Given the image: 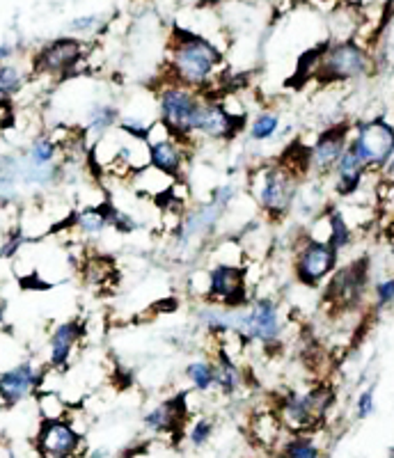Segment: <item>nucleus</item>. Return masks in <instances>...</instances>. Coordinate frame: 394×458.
<instances>
[{
	"instance_id": "37998d69",
	"label": "nucleus",
	"mask_w": 394,
	"mask_h": 458,
	"mask_svg": "<svg viewBox=\"0 0 394 458\" xmlns=\"http://www.w3.org/2000/svg\"><path fill=\"white\" fill-rule=\"evenodd\" d=\"M323 3H339V0H323Z\"/></svg>"
},
{
	"instance_id": "473e14b6",
	"label": "nucleus",
	"mask_w": 394,
	"mask_h": 458,
	"mask_svg": "<svg viewBox=\"0 0 394 458\" xmlns=\"http://www.w3.org/2000/svg\"><path fill=\"white\" fill-rule=\"evenodd\" d=\"M106 26V19L101 14H81L76 16V19H72L69 21V32H72L73 37H92L97 35L98 30H104Z\"/></svg>"
},
{
	"instance_id": "1a4fd4ad",
	"label": "nucleus",
	"mask_w": 394,
	"mask_h": 458,
	"mask_svg": "<svg viewBox=\"0 0 394 458\" xmlns=\"http://www.w3.org/2000/svg\"><path fill=\"white\" fill-rule=\"evenodd\" d=\"M339 255L342 252L335 250L328 241L303 236L301 243L296 245L294 255V276L298 284L307 289H319L326 284L328 277L338 271Z\"/></svg>"
},
{
	"instance_id": "a19ab883",
	"label": "nucleus",
	"mask_w": 394,
	"mask_h": 458,
	"mask_svg": "<svg viewBox=\"0 0 394 458\" xmlns=\"http://www.w3.org/2000/svg\"><path fill=\"white\" fill-rule=\"evenodd\" d=\"M381 179H383V182H394V154H392V158L388 161V165L381 170Z\"/></svg>"
},
{
	"instance_id": "0eeeda50",
	"label": "nucleus",
	"mask_w": 394,
	"mask_h": 458,
	"mask_svg": "<svg viewBox=\"0 0 394 458\" xmlns=\"http://www.w3.org/2000/svg\"><path fill=\"white\" fill-rule=\"evenodd\" d=\"M85 67H88V48L81 37L73 35L51 39L32 55V73L56 81L76 79L78 73L85 72Z\"/></svg>"
},
{
	"instance_id": "423d86ee",
	"label": "nucleus",
	"mask_w": 394,
	"mask_h": 458,
	"mask_svg": "<svg viewBox=\"0 0 394 458\" xmlns=\"http://www.w3.org/2000/svg\"><path fill=\"white\" fill-rule=\"evenodd\" d=\"M287 321L282 317L280 302L273 298H257L250 301L245 308H236L234 312L232 335L241 344H260V346H275L285 337Z\"/></svg>"
},
{
	"instance_id": "ea45409f",
	"label": "nucleus",
	"mask_w": 394,
	"mask_h": 458,
	"mask_svg": "<svg viewBox=\"0 0 394 458\" xmlns=\"http://www.w3.org/2000/svg\"><path fill=\"white\" fill-rule=\"evenodd\" d=\"M16 55V47L12 42H0V64L10 63L12 57Z\"/></svg>"
},
{
	"instance_id": "ddd939ff",
	"label": "nucleus",
	"mask_w": 394,
	"mask_h": 458,
	"mask_svg": "<svg viewBox=\"0 0 394 458\" xmlns=\"http://www.w3.org/2000/svg\"><path fill=\"white\" fill-rule=\"evenodd\" d=\"M188 420H191V411H188L186 394L182 392V394H172L147 408L141 422L150 436L163 437V440L176 445V440H182L186 433Z\"/></svg>"
},
{
	"instance_id": "f03ea898",
	"label": "nucleus",
	"mask_w": 394,
	"mask_h": 458,
	"mask_svg": "<svg viewBox=\"0 0 394 458\" xmlns=\"http://www.w3.org/2000/svg\"><path fill=\"white\" fill-rule=\"evenodd\" d=\"M301 177L282 161L250 172V193L269 220H285L294 214Z\"/></svg>"
},
{
	"instance_id": "5701e85b",
	"label": "nucleus",
	"mask_w": 394,
	"mask_h": 458,
	"mask_svg": "<svg viewBox=\"0 0 394 458\" xmlns=\"http://www.w3.org/2000/svg\"><path fill=\"white\" fill-rule=\"evenodd\" d=\"M120 120L122 113L117 106L110 101H94L85 113V133L98 140V138L108 136L113 129H117Z\"/></svg>"
},
{
	"instance_id": "4468645a",
	"label": "nucleus",
	"mask_w": 394,
	"mask_h": 458,
	"mask_svg": "<svg viewBox=\"0 0 394 458\" xmlns=\"http://www.w3.org/2000/svg\"><path fill=\"white\" fill-rule=\"evenodd\" d=\"M47 367L32 360H19L14 365L0 369V403L3 408H16L44 387Z\"/></svg>"
},
{
	"instance_id": "6e6552de",
	"label": "nucleus",
	"mask_w": 394,
	"mask_h": 458,
	"mask_svg": "<svg viewBox=\"0 0 394 458\" xmlns=\"http://www.w3.org/2000/svg\"><path fill=\"white\" fill-rule=\"evenodd\" d=\"M369 259H355L347 266H338L323 286V305L335 314H348L358 310L369 293Z\"/></svg>"
},
{
	"instance_id": "9b49d317",
	"label": "nucleus",
	"mask_w": 394,
	"mask_h": 458,
	"mask_svg": "<svg viewBox=\"0 0 394 458\" xmlns=\"http://www.w3.org/2000/svg\"><path fill=\"white\" fill-rule=\"evenodd\" d=\"M32 443L39 458H83L85 452L83 431H78L69 417L39 420Z\"/></svg>"
},
{
	"instance_id": "7ed1b4c3",
	"label": "nucleus",
	"mask_w": 394,
	"mask_h": 458,
	"mask_svg": "<svg viewBox=\"0 0 394 458\" xmlns=\"http://www.w3.org/2000/svg\"><path fill=\"white\" fill-rule=\"evenodd\" d=\"M207 99L209 94L167 79L156 89V114L170 129L172 136L184 142H193Z\"/></svg>"
},
{
	"instance_id": "dca6fc26",
	"label": "nucleus",
	"mask_w": 394,
	"mask_h": 458,
	"mask_svg": "<svg viewBox=\"0 0 394 458\" xmlns=\"http://www.w3.org/2000/svg\"><path fill=\"white\" fill-rule=\"evenodd\" d=\"M248 122L250 120L234 117L218 97H209L202 114H200V122H197L195 138H204V140L211 142H229L239 136L241 131L248 126Z\"/></svg>"
},
{
	"instance_id": "6ab92c4d",
	"label": "nucleus",
	"mask_w": 394,
	"mask_h": 458,
	"mask_svg": "<svg viewBox=\"0 0 394 458\" xmlns=\"http://www.w3.org/2000/svg\"><path fill=\"white\" fill-rule=\"evenodd\" d=\"M372 174H376V172L369 170L367 163L363 161V157H360L358 151L353 149L351 140H348L347 151L342 154V158H339V163L335 165L330 177L332 186H335V193H338L339 198L348 199L360 195L364 182H367V177H372Z\"/></svg>"
},
{
	"instance_id": "b1692460",
	"label": "nucleus",
	"mask_w": 394,
	"mask_h": 458,
	"mask_svg": "<svg viewBox=\"0 0 394 458\" xmlns=\"http://www.w3.org/2000/svg\"><path fill=\"white\" fill-rule=\"evenodd\" d=\"M72 225L76 232H81L88 239H97L110 229L108 223V208L104 204H90V207H83L81 211H76L72 218Z\"/></svg>"
},
{
	"instance_id": "393cba45",
	"label": "nucleus",
	"mask_w": 394,
	"mask_h": 458,
	"mask_svg": "<svg viewBox=\"0 0 394 458\" xmlns=\"http://www.w3.org/2000/svg\"><path fill=\"white\" fill-rule=\"evenodd\" d=\"M275 458H328L314 433H287Z\"/></svg>"
},
{
	"instance_id": "f3484780",
	"label": "nucleus",
	"mask_w": 394,
	"mask_h": 458,
	"mask_svg": "<svg viewBox=\"0 0 394 458\" xmlns=\"http://www.w3.org/2000/svg\"><path fill=\"white\" fill-rule=\"evenodd\" d=\"M85 337V323L81 318H69V321H60L53 326L51 335H48V358L47 367L51 371H67L73 362L78 346Z\"/></svg>"
},
{
	"instance_id": "f8f14e48",
	"label": "nucleus",
	"mask_w": 394,
	"mask_h": 458,
	"mask_svg": "<svg viewBox=\"0 0 394 458\" xmlns=\"http://www.w3.org/2000/svg\"><path fill=\"white\" fill-rule=\"evenodd\" d=\"M253 301L248 293V273L244 264H220L213 261L207 266V301L223 308H245Z\"/></svg>"
},
{
	"instance_id": "58836bf2",
	"label": "nucleus",
	"mask_w": 394,
	"mask_h": 458,
	"mask_svg": "<svg viewBox=\"0 0 394 458\" xmlns=\"http://www.w3.org/2000/svg\"><path fill=\"white\" fill-rule=\"evenodd\" d=\"M236 198H239V191H236L234 183H218V186L211 188V195H209V199H213V202L220 204V207L227 208V211L229 207L236 202Z\"/></svg>"
},
{
	"instance_id": "20e7f679",
	"label": "nucleus",
	"mask_w": 394,
	"mask_h": 458,
	"mask_svg": "<svg viewBox=\"0 0 394 458\" xmlns=\"http://www.w3.org/2000/svg\"><path fill=\"white\" fill-rule=\"evenodd\" d=\"M335 399L338 394L332 386L319 383L303 392H287L275 403V412L289 433H314L326 422L328 412L335 406Z\"/></svg>"
},
{
	"instance_id": "bb28decb",
	"label": "nucleus",
	"mask_w": 394,
	"mask_h": 458,
	"mask_svg": "<svg viewBox=\"0 0 394 458\" xmlns=\"http://www.w3.org/2000/svg\"><path fill=\"white\" fill-rule=\"evenodd\" d=\"M28 83V73L23 72L19 64L5 63L0 64V108H5L12 104L16 94H21V89Z\"/></svg>"
},
{
	"instance_id": "f704fd0d",
	"label": "nucleus",
	"mask_w": 394,
	"mask_h": 458,
	"mask_svg": "<svg viewBox=\"0 0 394 458\" xmlns=\"http://www.w3.org/2000/svg\"><path fill=\"white\" fill-rule=\"evenodd\" d=\"M372 296L373 308L376 310H385L390 308V305H394V276L381 277V280L373 282Z\"/></svg>"
},
{
	"instance_id": "4c0bfd02",
	"label": "nucleus",
	"mask_w": 394,
	"mask_h": 458,
	"mask_svg": "<svg viewBox=\"0 0 394 458\" xmlns=\"http://www.w3.org/2000/svg\"><path fill=\"white\" fill-rule=\"evenodd\" d=\"M26 243V229H12L10 234L5 236V241H3V245H0V259H12V257H16Z\"/></svg>"
},
{
	"instance_id": "c9c22d12",
	"label": "nucleus",
	"mask_w": 394,
	"mask_h": 458,
	"mask_svg": "<svg viewBox=\"0 0 394 458\" xmlns=\"http://www.w3.org/2000/svg\"><path fill=\"white\" fill-rule=\"evenodd\" d=\"M376 208L385 218L394 220V182H383L379 174V186H376Z\"/></svg>"
},
{
	"instance_id": "cd10ccee",
	"label": "nucleus",
	"mask_w": 394,
	"mask_h": 458,
	"mask_svg": "<svg viewBox=\"0 0 394 458\" xmlns=\"http://www.w3.org/2000/svg\"><path fill=\"white\" fill-rule=\"evenodd\" d=\"M282 120L275 110H261L248 122V138L253 142H269L280 136Z\"/></svg>"
},
{
	"instance_id": "9d476101",
	"label": "nucleus",
	"mask_w": 394,
	"mask_h": 458,
	"mask_svg": "<svg viewBox=\"0 0 394 458\" xmlns=\"http://www.w3.org/2000/svg\"><path fill=\"white\" fill-rule=\"evenodd\" d=\"M351 147L363 157L369 170L381 174L394 154V122L385 117L355 122L351 126Z\"/></svg>"
},
{
	"instance_id": "2f4dec72",
	"label": "nucleus",
	"mask_w": 394,
	"mask_h": 458,
	"mask_svg": "<svg viewBox=\"0 0 394 458\" xmlns=\"http://www.w3.org/2000/svg\"><path fill=\"white\" fill-rule=\"evenodd\" d=\"M106 208H108L110 229L117 232V234H133V232L141 229V220L135 218L133 214H129V211H124V208L115 207L110 202H106Z\"/></svg>"
},
{
	"instance_id": "2eb2a0df",
	"label": "nucleus",
	"mask_w": 394,
	"mask_h": 458,
	"mask_svg": "<svg viewBox=\"0 0 394 458\" xmlns=\"http://www.w3.org/2000/svg\"><path fill=\"white\" fill-rule=\"evenodd\" d=\"M351 126L348 122H338L319 133L310 147V174L330 177L351 140Z\"/></svg>"
},
{
	"instance_id": "f257e3e1",
	"label": "nucleus",
	"mask_w": 394,
	"mask_h": 458,
	"mask_svg": "<svg viewBox=\"0 0 394 458\" xmlns=\"http://www.w3.org/2000/svg\"><path fill=\"white\" fill-rule=\"evenodd\" d=\"M225 67L223 48L193 28L175 26L167 44V79L207 94Z\"/></svg>"
},
{
	"instance_id": "a878e982",
	"label": "nucleus",
	"mask_w": 394,
	"mask_h": 458,
	"mask_svg": "<svg viewBox=\"0 0 394 458\" xmlns=\"http://www.w3.org/2000/svg\"><path fill=\"white\" fill-rule=\"evenodd\" d=\"M184 378L197 394H209L216 390V365L213 360L195 358L184 369Z\"/></svg>"
},
{
	"instance_id": "7c9ffc66",
	"label": "nucleus",
	"mask_w": 394,
	"mask_h": 458,
	"mask_svg": "<svg viewBox=\"0 0 394 458\" xmlns=\"http://www.w3.org/2000/svg\"><path fill=\"white\" fill-rule=\"evenodd\" d=\"M37 412H39V420H63V417H69V403L56 390H39Z\"/></svg>"
},
{
	"instance_id": "72a5a7b5",
	"label": "nucleus",
	"mask_w": 394,
	"mask_h": 458,
	"mask_svg": "<svg viewBox=\"0 0 394 458\" xmlns=\"http://www.w3.org/2000/svg\"><path fill=\"white\" fill-rule=\"evenodd\" d=\"M154 122L142 120V117H133V114H122L120 124H117V131H120L122 136L133 138V140H145L150 136V129Z\"/></svg>"
},
{
	"instance_id": "c756f323",
	"label": "nucleus",
	"mask_w": 394,
	"mask_h": 458,
	"mask_svg": "<svg viewBox=\"0 0 394 458\" xmlns=\"http://www.w3.org/2000/svg\"><path fill=\"white\" fill-rule=\"evenodd\" d=\"M216 428H218V424H216L213 417L197 415L188 420L184 437H186L188 445H191L193 449H204L209 443H211L213 436H216Z\"/></svg>"
},
{
	"instance_id": "39448f33",
	"label": "nucleus",
	"mask_w": 394,
	"mask_h": 458,
	"mask_svg": "<svg viewBox=\"0 0 394 458\" xmlns=\"http://www.w3.org/2000/svg\"><path fill=\"white\" fill-rule=\"evenodd\" d=\"M373 72V55L358 39H328L314 81L321 85H339L367 79Z\"/></svg>"
},
{
	"instance_id": "a211bd4d",
	"label": "nucleus",
	"mask_w": 394,
	"mask_h": 458,
	"mask_svg": "<svg viewBox=\"0 0 394 458\" xmlns=\"http://www.w3.org/2000/svg\"><path fill=\"white\" fill-rule=\"evenodd\" d=\"M150 165L161 170L175 182L186 179L188 163H191V142H184L175 136H166L161 140H150Z\"/></svg>"
},
{
	"instance_id": "c85d7f7f",
	"label": "nucleus",
	"mask_w": 394,
	"mask_h": 458,
	"mask_svg": "<svg viewBox=\"0 0 394 458\" xmlns=\"http://www.w3.org/2000/svg\"><path fill=\"white\" fill-rule=\"evenodd\" d=\"M57 151H60V145L53 140L51 136H39L28 145L26 157H23V163L32 167H48L57 163Z\"/></svg>"
},
{
	"instance_id": "412c9836",
	"label": "nucleus",
	"mask_w": 394,
	"mask_h": 458,
	"mask_svg": "<svg viewBox=\"0 0 394 458\" xmlns=\"http://www.w3.org/2000/svg\"><path fill=\"white\" fill-rule=\"evenodd\" d=\"M317 220L326 227L323 241H328L335 250L344 252L351 248L353 239H355V229H353L351 220L344 214L342 207H338V204H326L321 214L317 216Z\"/></svg>"
},
{
	"instance_id": "e433bc0d",
	"label": "nucleus",
	"mask_w": 394,
	"mask_h": 458,
	"mask_svg": "<svg viewBox=\"0 0 394 458\" xmlns=\"http://www.w3.org/2000/svg\"><path fill=\"white\" fill-rule=\"evenodd\" d=\"M353 408H355L358 420H369L376 412V386H367L364 390H360Z\"/></svg>"
},
{
	"instance_id": "79ce46f5",
	"label": "nucleus",
	"mask_w": 394,
	"mask_h": 458,
	"mask_svg": "<svg viewBox=\"0 0 394 458\" xmlns=\"http://www.w3.org/2000/svg\"><path fill=\"white\" fill-rule=\"evenodd\" d=\"M3 321H5V305L0 302V328H3Z\"/></svg>"
},
{
	"instance_id": "aec40b11",
	"label": "nucleus",
	"mask_w": 394,
	"mask_h": 458,
	"mask_svg": "<svg viewBox=\"0 0 394 458\" xmlns=\"http://www.w3.org/2000/svg\"><path fill=\"white\" fill-rule=\"evenodd\" d=\"M287 428L282 427L280 417L278 412L273 411H261V412H254L250 417V437L254 440V445L261 449H266L269 454H278L280 449L282 440L287 437Z\"/></svg>"
},
{
	"instance_id": "4be33fe9",
	"label": "nucleus",
	"mask_w": 394,
	"mask_h": 458,
	"mask_svg": "<svg viewBox=\"0 0 394 458\" xmlns=\"http://www.w3.org/2000/svg\"><path fill=\"white\" fill-rule=\"evenodd\" d=\"M216 365V392L223 396H236L245 387V371L241 369L239 360L229 351L218 349L213 355Z\"/></svg>"
}]
</instances>
